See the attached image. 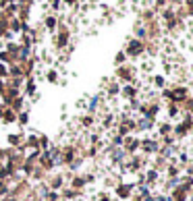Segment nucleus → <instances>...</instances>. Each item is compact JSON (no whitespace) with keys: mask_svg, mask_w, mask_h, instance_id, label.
Listing matches in <instances>:
<instances>
[{"mask_svg":"<svg viewBox=\"0 0 193 201\" xmlns=\"http://www.w3.org/2000/svg\"><path fill=\"white\" fill-rule=\"evenodd\" d=\"M129 191H131V187H125V185H123V187H118V195L127 197V195H129Z\"/></svg>","mask_w":193,"mask_h":201,"instance_id":"3","label":"nucleus"},{"mask_svg":"<svg viewBox=\"0 0 193 201\" xmlns=\"http://www.w3.org/2000/svg\"><path fill=\"white\" fill-rule=\"evenodd\" d=\"M100 201H110V199H108V197H106V195H102V199H100Z\"/></svg>","mask_w":193,"mask_h":201,"instance_id":"8","label":"nucleus"},{"mask_svg":"<svg viewBox=\"0 0 193 201\" xmlns=\"http://www.w3.org/2000/svg\"><path fill=\"white\" fill-rule=\"evenodd\" d=\"M27 120H29V116H27V114H21V116H19V122H21V124H25Z\"/></svg>","mask_w":193,"mask_h":201,"instance_id":"6","label":"nucleus"},{"mask_svg":"<svg viewBox=\"0 0 193 201\" xmlns=\"http://www.w3.org/2000/svg\"><path fill=\"white\" fill-rule=\"evenodd\" d=\"M60 185H62V180H60V178H56V180H54V182H52V187H54V189H58V187H60Z\"/></svg>","mask_w":193,"mask_h":201,"instance_id":"7","label":"nucleus"},{"mask_svg":"<svg viewBox=\"0 0 193 201\" xmlns=\"http://www.w3.org/2000/svg\"><path fill=\"white\" fill-rule=\"evenodd\" d=\"M160 133H162V135L170 133V127H168V124H162V127H160Z\"/></svg>","mask_w":193,"mask_h":201,"instance_id":"4","label":"nucleus"},{"mask_svg":"<svg viewBox=\"0 0 193 201\" xmlns=\"http://www.w3.org/2000/svg\"><path fill=\"white\" fill-rule=\"evenodd\" d=\"M148 178H149L148 182H156V178H158V174H156V172H149V174H148Z\"/></svg>","mask_w":193,"mask_h":201,"instance_id":"5","label":"nucleus"},{"mask_svg":"<svg viewBox=\"0 0 193 201\" xmlns=\"http://www.w3.org/2000/svg\"><path fill=\"white\" fill-rule=\"evenodd\" d=\"M2 118L6 120V122H12V120H15V112H12V110H6V112L2 114Z\"/></svg>","mask_w":193,"mask_h":201,"instance_id":"2","label":"nucleus"},{"mask_svg":"<svg viewBox=\"0 0 193 201\" xmlns=\"http://www.w3.org/2000/svg\"><path fill=\"white\" fill-rule=\"evenodd\" d=\"M141 145H143V149H146V152H156V149H158V145H156L154 141H143Z\"/></svg>","mask_w":193,"mask_h":201,"instance_id":"1","label":"nucleus"}]
</instances>
